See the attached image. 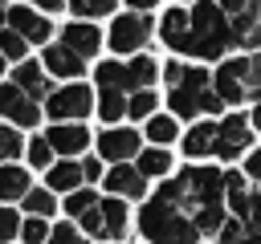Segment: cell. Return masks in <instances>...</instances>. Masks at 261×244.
Wrapping results in <instances>:
<instances>
[{"label":"cell","mask_w":261,"mask_h":244,"mask_svg":"<svg viewBox=\"0 0 261 244\" xmlns=\"http://www.w3.org/2000/svg\"><path fill=\"white\" fill-rule=\"evenodd\" d=\"M24 211H29V216H41V220H49V216L57 211V199H53V191H49V187H33V191L24 195Z\"/></svg>","instance_id":"83f0119b"},{"label":"cell","mask_w":261,"mask_h":244,"mask_svg":"<svg viewBox=\"0 0 261 244\" xmlns=\"http://www.w3.org/2000/svg\"><path fill=\"white\" fill-rule=\"evenodd\" d=\"M94 110V94H90V85H82V81H65V85H57L49 98H45V114L53 118V122H77V118H86Z\"/></svg>","instance_id":"ba28073f"},{"label":"cell","mask_w":261,"mask_h":244,"mask_svg":"<svg viewBox=\"0 0 261 244\" xmlns=\"http://www.w3.org/2000/svg\"><path fill=\"white\" fill-rule=\"evenodd\" d=\"M98 211H102V240H122L126 228H130V211H126V203H122V199H102Z\"/></svg>","instance_id":"d6986e66"},{"label":"cell","mask_w":261,"mask_h":244,"mask_svg":"<svg viewBox=\"0 0 261 244\" xmlns=\"http://www.w3.org/2000/svg\"><path fill=\"white\" fill-rule=\"evenodd\" d=\"M20 240V216L12 207H0V244H12Z\"/></svg>","instance_id":"d590c367"},{"label":"cell","mask_w":261,"mask_h":244,"mask_svg":"<svg viewBox=\"0 0 261 244\" xmlns=\"http://www.w3.org/2000/svg\"><path fill=\"white\" fill-rule=\"evenodd\" d=\"M45 244H90V240H86L73 224H57V228L49 232V240H45Z\"/></svg>","instance_id":"8d00e7d4"},{"label":"cell","mask_w":261,"mask_h":244,"mask_svg":"<svg viewBox=\"0 0 261 244\" xmlns=\"http://www.w3.org/2000/svg\"><path fill=\"white\" fill-rule=\"evenodd\" d=\"M212 94L228 106V102H261V53H245V57H228L220 61V69L212 73Z\"/></svg>","instance_id":"277c9868"},{"label":"cell","mask_w":261,"mask_h":244,"mask_svg":"<svg viewBox=\"0 0 261 244\" xmlns=\"http://www.w3.org/2000/svg\"><path fill=\"white\" fill-rule=\"evenodd\" d=\"M98 89H114V94H139V89H155L159 77V61L155 57H130V61H102L94 69Z\"/></svg>","instance_id":"8992f818"},{"label":"cell","mask_w":261,"mask_h":244,"mask_svg":"<svg viewBox=\"0 0 261 244\" xmlns=\"http://www.w3.org/2000/svg\"><path fill=\"white\" fill-rule=\"evenodd\" d=\"M24 49H29V41L20 37V33H12V28H0V57L4 61H24Z\"/></svg>","instance_id":"f546056e"},{"label":"cell","mask_w":261,"mask_h":244,"mask_svg":"<svg viewBox=\"0 0 261 244\" xmlns=\"http://www.w3.org/2000/svg\"><path fill=\"white\" fill-rule=\"evenodd\" d=\"M106 187H110L114 195L143 199V191H147V179L139 175V167H110V171H106Z\"/></svg>","instance_id":"ffe728a7"},{"label":"cell","mask_w":261,"mask_h":244,"mask_svg":"<svg viewBox=\"0 0 261 244\" xmlns=\"http://www.w3.org/2000/svg\"><path fill=\"white\" fill-rule=\"evenodd\" d=\"M86 179H82V163H73V159H61V163H53L49 167V191H77Z\"/></svg>","instance_id":"7402d4cb"},{"label":"cell","mask_w":261,"mask_h":244,"mask_svg":"<svg viewBox=\"0 0 261 244\" xmlns=\"http://www.w3.org/2000/svg\"><path fill=\"white\" fill-rule=\"evenodd\" d=\"M114 4H118V0H69L65 8H69L77 20H86V24H90V20H98V16H110V12H114Z\"/></svg>","instance_id":"4316f807"},{"label":"cell","mask_w":261,"mask_h":244,"mask_svg":"<svg viewBox=\"0 0 261 244\" xmlns=\"http://www.w3.org/2000/svg\"><path fill=\"white\" fill-rule=\"evenodd\" d=\"M0 73H4V57H0Z\"/></svg>","instance_id":"ee69618b"},{"label":"cell","mask_w":261,"mask_h":244,"mask_svg":"<svg viewBox=\"0 0 261 244\" xmlns=\"http://www.w3.org/2000/svg\"><path fill=\"white\" fill-rule=\"evenodd\" d=\"M98 175H102V167H98V155H90V159H82V179H86V183H94Z\"/></svg>","instance_id":"f35d334b"},{"label":"cell","mask_w":261,"mask_h":244,"mask_svg":"<svg viewBox=\"0 0 261 244\" xmlns=\"http://www.w3.org/2000/svg\"><path fill=\"white\" fill-rule=\"evenodd\" d=\"M155 102H159L155 89H139V94L126 98V114H130V118H151V114H155Z\"/></svg>","instance_id":"4dcf8cb0"},{"label":"cell","mask_w":261,"mask_h":244,"mask_svg":"<svg viewBox=\"0 0 261 244\" xmlns=\"http://www.w3.org/2000/svg\"><path fill=\"white\" fill-rule=\"evenodd\" d=\"M4 24H8L12 33H20L29 45H41V41H49V37H53V24H49V16L33 12L29 4H12V8L4 12Z\"/></svg>","instance_id":"7c38bea8"},{"label":"cell","mask_w":261,"mask_h":244,"mask_svg":"<svg viewBox=\"0 0 261 244\" xmlns=\"http://www.w3.org/2000/svg\"><path fill=\"white\" fill-rule=\"evenodd\" d=\"M159 195H167L171 203H179L200 236H216L224 224V171L216 167H184L175 179H167L159 187Z\"/></svg>","instance_id":"6da1fadb"},{"label":"cell","mask_w":261,"mask_h":244,"mask_svg":"<svg viewBox=\"0 0 261 244\" xmlns=\"http://www.w3.org/2000/svg\"><path fill=\"white\" fill-rule=\"evenodd\" d=\"M135 163H139V175H143V179H151V175L163 179V175L171 171V155H167V146H147V150H139Z\"/></svg>","instance_id":"603a6c76"},{"label":"cell","mask_w":261,"mask_h":244,"mask_svg":"<svg viewBox=\"0 0 261 244\" xmlns=\"http://www.w3.org/2000/svg\"><path fill=\"white\" fill-rule=\"evenodd\" d=\"M139 142H143L139 130L110 126V130L98 134V159H106V163H130V159H139Z\"/></svg>","instance_id":"8fae6325"},{"label":"cell","mask_w":261,"mask_h":244,"mask_svg":"<svg viewBox=\"0 0 261 244\" xmlns=\"http://www.w3.org/2000/svg\"><path fill=\"white\" fill-rule=\"evenodd\" d=\"M216 146V122H192V130L184 134V155L188 159H204Z\"/></svg>","instance_id":"44dd1931"},{"label":"cell","mask_w":261,"mask_h":244,"mask_svg":"<svg viewBox=\"0 0 261 244\" xmlns=\"http://www.w3.org/2000/svg\"><path fill=\"white\" fill-rule=\"evenodd\" d=\"M20 150H24V138H20V130H16V126H0V163H12V159H20Z\"/></svg>","instance_id":"d6a6232c"},{"label":"cell","mask_w":261,"mask_h":244,"mask_svg":"<svg viewBox=\"0 0 261 244\" xmlns=\"http://www.w3.org/2000/svg\"><path fill=\"white\" fill-rule=\"evenodd\" d=\"M12 85H16L20 94H29L33 102H45V98L53 94V85H49V73H45L37 61H20V65L12 69Z\"/></svg>","instance_id":"2e32d148"},{"label":"cell","mask_w":261,"mask_h":244,"mask_svg":"<svg viewBox=\"0 0 261 244\" xmlns=\"http://www.w3.org/2000/svg\"><path fill=\"white\" fill-rule=\"evenodd\" d=\"M216 240H220V244H261V236H253L241 220H224L220 232H216Z\"/></svg>","instance_id":"f1b7e54d"},{"label":"cell","mask_w":261,"mask_h":244,"mask_svg":"<svg viewBox=\"0 0 261 244\" xmlns=\"http://www.w3.org/2000/svg\"><path fill=\"white\" fill-rule=\"evenodd\" d=\"M220 12L228 16L232 45L261 53V0H220Z\"/></svg>","instance_id":"52a82bcc"},{"label":"cell","mask_w":261,"mask_h":244,"mask_svg":"<svg viewBox=\"0 0 261 244\" xmlns=\"http://www.w3.org/2000/svg\"><path fill=\"white\" fill-rule=\"evenodd\" d=\"M90 207H98V195L90 187H77V191L65 195V216H86Z\"/></svg>","instance_id":"836d02e7"},{"label":"cell","mask_w":261,"mask_h":244,"mask_svg":"<svg viewBox=\"0 0 261 244\" xmlns=\"http://www.w3.org/2000/svg\"><path fill=\"white\" fill-rule=\"evenodd\" d=\"M151 16L147 12H122V16H114V24H110V33H106V41H110V49L114 53H135V49H143L147 45V37H151Z\"/></svg>","instance_id":"30bf717a"},{"label":"cell","mask_w":261,"mask_h":244,"mask_svg":"<svg viewBox=\"0 0 261 244\" xmlns=\"http://www.w3.org/2000/svg\"><path fill=\"white\" fill-rule=\"evenodd\" d=\"M126 4H130V8H135V12H147V8H155V4H159V0H126Z\"/></svg>","instance_id":"60d3db41"},{"label":"cell","mask_w":261,"mask_h":244,"mask_svg":"<svg viewBox=\"0 0 261 244\" xmlns=\"http://www.w3.org/2000/svg\"><path fill=\"white\" fill-rule=\"evenodd\" d=\"M20 4H41L45 12H57V8H65V0H20Z\"/></svg>","instance_id":"ab89813d"},{"label":"cell","mask_w":261,"mask_h":244,"mask_svg":"<svg viewBox=\"0 0 261 244\" xmlns=\"http://www.w3.org/2000/svg\"><path fill=\"white\" fill-rule=\"evenodd\" d=\"M49 220H41V216H29V220H20V244H45L49 240Z\"/></svg>","instance_id":"1f68e13d"},{"label":"cell","mask_w":261,"mask_h":244,"mask_svg":"<svg viewBox=\"0 0 261 244\" xmlns=\"http://www.w3.org/2000/svg\"><path fill=\"white\" fill-rule=\"evenodd\" d=\"M159 37H163V45H167V49L184 53V49H188V37H192L188 8H171V12H163V20H159Z\"/></svg>","instance_id":"ac0fdd59"},{"label":"cell","mask_w":261,"mask_h":244,"mask_svg":"<svg viewBox=\"0 0 261 244\" xmlns=\"http://www.w3.org/2000/svg\"><path fill=\"white\" fill-rule=\"evenodd\" d=\"M143 134H147L155 146H167V142H175V138H179V126H175V118H171V114H151Z\"/></svg>","instance_id":"d4e9b609"},{"label":"cell","mask_w":261,"mask_h":244,"mask_svg":"<svg viewBox=\"0 0 261 244\" xmlns=\"http://www.w3.org/2000/svg\"><path fill=\"white\" fill-rule=\"evenodd\" d=\"M24 155H29L33 167H53V146H49L45 134H33V142L24 146Z\"/></svg>","instance_id":"e575fe53"},{"label":"cell","mask_w":261,"mask_h":244,"mask_svg":"<svg viewBox=\"0 0 261 244\" xmlns=\"http://www.w3.org/2000/svg\"><path fill=\"white\" fill-rule=\"evenodd\" d=\"M188 24H192V37H188L184 57L220 61L232 49V28H228V16L220 12L216 0H196V8H188Z\"/></svg>","instance_id":"7a4b0ae2"},{"label":"cell","mask_w":261,"mask_h":244,"mask_svg":"<svg viewBox=\"0 0 261 244\" xmlns=\"http://www.w3.org/2000/svg\"><path fill=\"white\" fill-rule=\"evenodd\" d=\"M41 69H45V73H53V77H61V81H73V77L86 69V61H82V57H73V53L57 41V45H49V49H45Z\"/></svg>","instance_id":"e0dca14e"},{"label":"cell","mask_w":261,"mask_h":244,"mask_svg":"<svg viewBox=\"0 0 261 244\" xmlns=\"http://www.w3.org/2000/svg\"><path fill=\"white\" fill-rule=\"evenodd\" d=\"M139 232H143L147 244H200V232H196L192 216L179 203H171L167 195H159V191L143 203Z\"/></svg>","instance_id":"3957f363"},{"label":"cell","mask_w":261,"mask_h":244,"mask_svg":"<svg viewBox=\"0 0 261 244\" xmlns=\"http://www.w3.org/2000/svg\"><path fill=\"white\" fill-rule=\"evenodd\" d=\"M98 118L102 122H118L126 118V94H114V89H98Z\"/></svg>","instance_id":"484cf974"},{"label":"cell","mask_w":261,"mask_h":244,"mask_svg":"<svg viewBox=\"0 0 261 244\" xmlns=\"http://www.w3.org/2000/svg\"><path fill=\"white\" fill-rule=\"evenodd\" d=\"M249 183H261V150H249L245 155V171H241Z\"/></svg>","instance_id":"74e56055"},{"label":"cell","mask_w":261,"mask_h":244,"mask_svg":"<svg viewBox=\"0 0 261 244\" xmlns=\"http://www.w3.org/2000/svg\"><path fill=\"white\" fill-rule=\"evenodd\" d=\"M249 126H253V130H257V134H261V102H257V106H253V118H249Z\"/></svg>","instance_id":"b9f144b4"},{"label":"cell","mask_w":261,"mask_h":244,"mask_svg":"<svg viewBox=\"0 0 261 244\" xmlns=\"http://www.w3.org/2000/svg\"><path fill=\"white\" fill-rule=\"evenodd\" d=\"M29 195V171L4 163L0 167V199H24Z\"/></svg>","instance_id":"cb8c5ba5"},{"label":"cell","mask_w":261,"mask_h":244,"mask_svg":"<svg viewBox=\"0 0 261 244\" xmlns=\"http://www.w3.org/2000/svg\"><path fill=\"white\" fill-rule=\"evenodd\" d=\"M61 45H65V49H69L73 57L90 61V57L98 53V45H102V33H98V24L73 20V24H65V28H61Z\"/></svg>","instance_id":"9a60e30c"},{"label":"cell","mask_w":261,"mask_h":244,"mask_svg":"<svg viewBox=\"0 0 261 244\" xmlns=\"http://www.w3.org/2000/svg\"><path fill=\"white\" fill-rule=\"evenodd\" d=\"M249 146H253V126H249L245 114H228V118L216 122V146H212L216 159L232 163V159L249 155Z\"/></svg>","instance_id":"9c48e42d"},{"label":"cell","mask_w":261,"mask_h":244,"mask_svg":"<svg viewBox=\"0 0 261 244\" xmlns=\"http://www.w3.org/2000/svg\"><path fill=\"white\" fill-rule=\"evenodd\" d=\"M4 12H8V8H4V4H0V24H4Z\"/></svg>","instance_id":"7bdbcfd3"},{"label":"cell","mask_w":261,"mask_h":244,"mask_svg":"<svg viewBox=\"0 0 261 244\" xmlns=\"http://www.w3.org/2000/svg\"><path fill=\"white\" fill-rule=\"evenodd\" d=\"M171 118H196V114H220L224 102L212 94V73L200 65H184V77L167 89Z\"/></svg>","instance_id":"5b68a950"},{"label":"cell","mask_w":261,"mask_h":244,"mask_svg":"<svg viewBox=\"0 0 261 244\" xmlns=\"http://www.w3.org/2000/svg\"><path fill=\"white\" fill-rule=\"evenodd\" d=\"M0 114H4L8 122H16V126H37L41 106H37L29 94H20L12 81H4V85H0Z\"/></svg>","instance_id":"4fadbf2b"},{"label":"cell","mask_w":261,"mask_h":244,"mask_svg":"<svg viewBox=\"0 0 261 244\" xmlns=\"http://www.w3.org/2000/svg\"><path fill=\"white\" fill-rule=\"evenodd\" d=\"M45 138H49L53 155H65V159H73V155H82L90 146V130L82 122H53L45 130Z\"/></svg>","instance_id":"5bb4252c"}]
</instances>
